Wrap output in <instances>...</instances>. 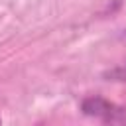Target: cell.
I'll return each mask as SVG.
<instances>
[]
</instances>
